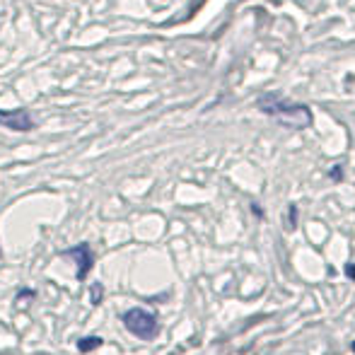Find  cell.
Segmentation results:
<instances>
[{
    "mask_svg": "<svg viewBox=\"0 0 355 355\" xmlns=\"http://www.w3.org/2000/svg\"><path fill=\"white\" fill-rule=\"evenodd\" d=\"M257 107L261 109L263 114H268L271 119L281 121L283 126L307 128L309 123H312V112H309V107L288 102V99L278 97V94H261L259 102H257Z\"/></svg>",
    "mask_w": 355,
    "mask_h": 355,
    "instance_id": "obj_1",
    "label": "cell"
},
{
    "mask_svg": "<svg viewBox=\"0 0 355 355\" xmlns=\"http://www.w3.org/2000/svg\"><path fill=\"white\" fill-rule=\"evenodd\" d=\"M123 327L133 334V336L143 338V341H150V338L157 336L159 327H157V317L148 309H141V307H133L123 314Z\"/></svg>",
    "mask_w": 355,
    "mask_h": 355,
    "instance_id": "obj_2",
    "label": "cell"
},
{
    "mask_svg": "<svg viewBox=\"0 0 355 355\" xmlns=\"http://www.w3.org/2000/svg\"><path fill=\"white\" fill-rule=\"evenodd\" d=\"M0 123L17 133L34 131V119L27 109H5V112H0Z\"/></svg>",
    "mask_w": 355,
    "mask_h": 355,
    "instance_id": "obj_3",
    "label": "cell"
},
{
    "mask_svg": "<svg viewBox=\"0 0 355 355\" xmlns=\"http://www.w3.org/2000/svg\"><path fill=\"white\" fill-rule=\"evenodd\" d=\"M66 254L78 261V278H80V281H83V278H87V273L92 271V263H94V257H92V249H89V244H78V247L68 249Z\"/></svg>",
    "mask_w": 355,
    "mask_h": 355,
    "instance_id": "obj_4",
    "label": "cell"
},
{
    "mask_svg": "<svg viewBox=\"0 0 355 355\" xmlns=\"http://www.w3.org/2000/svg\"><path fill=\"white\" fill-rule=\"evenodd\" d=\"M102 343H104L102 336H85L78 341V348H80V353H92L94 348H99Z\"/></svg>",
    "mask_w": 355,
    "mask_h": 355,
    "instance_id": "obj_5",
    "label": "cell"
},
{
    "mask_svg": "<svg viewBox=\"0 0 355 355\" xmlns=\"http://www.w3.org/2000/svg\"><path fill=\"white\" fill-rule=\"evenodd\" d=\"M346 273H348V276H351L353 281H355V263H351V266H348V271H346Z\"/></svg>",
    "mask_w": 355,
    "mask_h": 355,
    "instance_id": "obj_6",
    "label": "cell"
},
{
    "mask_svg": "<svg viewBox=\"0 0 355 355\" xmlns=\"http://www.w3.org/2000/svg\"><path fill=\"white\" fill-rule=\"evenodd\" d=\"M353 351H355V343H353Z\"/></svg>",
    "mask_w": 355,
    "mask_h": 355,
    "instance_id": "obj_7",
    "label": "cell"
},
{
    "mask_svg": "<svg viewBox=\"0 0 355 355\" xmlns=\"http://www.w3.org/2000/svg\"><path fill=\"white\" fill-rule=\"evenodd\" d=\"M0 257H3V254H0Z\"/></svg>",
    "mask_w": 355,
    "mask_h": 355,
    "instance_id": "obj_8",
    "label": "cell"
}]
</instances>
